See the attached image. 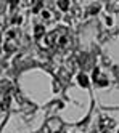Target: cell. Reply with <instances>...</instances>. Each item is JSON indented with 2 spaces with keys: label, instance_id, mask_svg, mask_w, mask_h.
Listing matches in <instances>:
<instances>
[{
  "label": "cell",
  "instance_id": "6da1fadb",
  "mask_svg": "<svg viewBox=\"0 0 119 133\" xmlns=\"http://www.w3.org/2000/svg\"><path fill=\"white\" fill-rule=\"evenodd\" d=\"M45 42H47L48 46L63 51V50H66V48L71 46V35H69V31L66 29V27H56L55 31H52L50 34H47Z\"/></svg>",
  "mask_w": 119,
  "mask_h": 133
},
{
  "label": "cell",
  "instance_id": "7a4b0ae2",
  "mask_svg": "<svg viewBox=\"0 0 119 133\" xmlns=\"http://www.w3.org/2000/svg\"><path fill=\"white\" fill-rule=\"evenodd\" d=\"M18 45H19V32L16 29H10L5 34V50L11 53L18 48Z\"/></svg>",
  "mask_w": 119,
  "mask_h": 133
},
{
  "label": "cell",
  "instance_id": "3957f363",
  "mask_svg": "<svg viewBox=\"0 0 119 133\" xmlns=\"http://www.w3.org/2000/svg\"><path fill=\"white\" fill-rule=\"evenodd\" d=\"M113 127H114V120L113 119H110V117H102V125H100V128H102L103 133H106L108 130H111Z\"/></svg>",
  "mask_w": 119,
  "mask_h": 133
},
{
  "label": "cell",
  "instance_id": "277c9868",
  "mask_svg": "<svg viewBox=\"0 0 119 133\" xmlns=\"http://www.w3.org/2000/svg\"><path fill=\"white\" fill-rule=\"evenodd\" d=\"M40 18L44 21H53L55 19V13L52 10H48V8H42L40 10Z\"/></svg>",
  "mask_w": 119,
  "mask_h": 133
},
{
  "label": "cell",
  "instance_id": "5b68a950",
  "mask_svg": "<svg viewBox=\"0 0 119 133\" xmlns=\"http://www.w3.org/2000/svg\"><path fill=\"white\" fill-rule=\"evenodd\" d=\"M103 77H105V75H103V74H100L98 71H95V72H93V79H95V82H97L98 85H106V83H108V80H106V79H103Z\"/></svg>",
  "mask_w": 119,
  "mask_h": 133
},
{
  "label": "cell",
  "instance_id": "8992f818",
  "mask_svg": "<svg viewBox=\"0 0 119 133\" xmlns=\"http://www.w3.org/2000/svg\"><path fill=\"white\" fill-rule=\"evenodd\" d=\"M42 35H44V26L39 24V26H35V37H37V39H40Z\"/></svg>",
  "mask_w": 119,
  "mask_h": 133
},
{
  "label": "cell",
  "instance_id": "52a82bcc",
  "mask_svg": "<svg viewBox=\"0 0 119 133\" xmlns=\"http://www.w3.org/2000/svg\"><path fill=\"white\" fill-rule=\"evenodd\" d=\"M79 83H81V85H84V87H87V85H88V80H87V75H79Z\"/></svg>",
  "mask_w": 119,
  "mask_h": 133
},
{
  "label": "cell",
  "instance_id": "ba28073f",
  "mask_svg": "<svg viewBox=\"0 0 119 133\" xmlns=\"http://www.w3.org/2000/svg\"><path fill=\"white\" fill-rule=\"evenodd\" d=\"M58 6L61 8V10H68V8H69V2H64V0H61V2H58Z\"/></svg>",
  "mask_w": 119,
  "mask_h": 133
},
{
  "label": "cell",
  "instance_id": "9c48e42d",
  "mask_svg": "<svg viewBox=\"0 0 119 133\" xmlns=\"http://www.w3.org/2000/svg\"><path fill=\"white\" fill-rule=\"evenodd\" d=\"M0 39H2V32H0Z\"/></svg>",
  "mask_w": 119,
  "mask_h": 133
},
{
  "label": "cell",
  "instance_id": "30bf717a",
  "mask_svg": "<svg viewBox=\"0 0 119 133\" xmlns=\"http://www.w3.org/2000/svg\"><path fill=\"white\" fill-rule=\"evenodd\" d=\"M59 133H61V131H59Z\"/></svg>",
  "mask_w": 119,
  "mask_h": 133
}]
</instances>
